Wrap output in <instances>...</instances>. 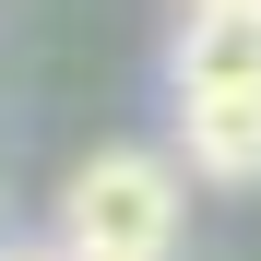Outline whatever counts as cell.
<instances>
[{
	"label": "cell",
	"mask_w": 261,
	"mask_h": 261,
	"mask_svg": "<svg viewBox=\"0 0 261 261\" xmlns=\"http://www.w3.org/2000/svg\"><path fill=\"white\" fill-rule=\"evenodd\" d=\"M0 261H60V249H0Z\"/></svg>",
	"instance_id": "277c9868"
},
{
	"label": "cell",
	"mask_w": 261,
	"mask_h": 261,
	"mask_svg": "<svg viewBox=\"0 0 261 261\" xmlns=\"http://www.w3.org/2000/svg\"><path fill=\"white\" fill-rule=\"evenodd\" d=\"M166 83H178V95H238V83H261V0H214V12H178Z\"/></svg>",
	"instance_id": "7a4b0ae2"
},
{
	"label": "cell",
	"mask_w": 261,
	"mask_h": 261,
	"mask_svg": "<svg viewBox=\"0 0 261 261\" xmlns=\"http://www.w3.org/2000/svg\"><path fill=\"white\" fill-rule=\"evenodd\" d=\"M178 12H214V0H178Z\"/></svg>",
	"instance_id": "5b68a950"
},
{
	"label": "cell",
	"mask_w": 261,
	"mask_h": 261,
	"mask_svg": "<svg viewBox=\"0 0 261 261\" xmlns=\"http://www.w3.org/2000/svg\"><path fill=\"white\" fill-rule=\"evenodd\" d=\"M190 226V178L154 143H95L60 178V261H166Z\"/></svg>",
	"instance_id": "6da1fadb"
},
{
	"label": "cell",
	"mask_w": 261,
	"mask_h": 261,
	"mask_svg": "<svg viewBox=\"0 0 261 261\" xmlns=\"http://www.w3.org/2000/svg\"><path fill=\"white\" fill-rule=\"evenodd\" d=\"M178 154L214 190H261V83H238V95H178Z\"/></svg>",
	"instance_id": "3957f363"
}]
</instances>
